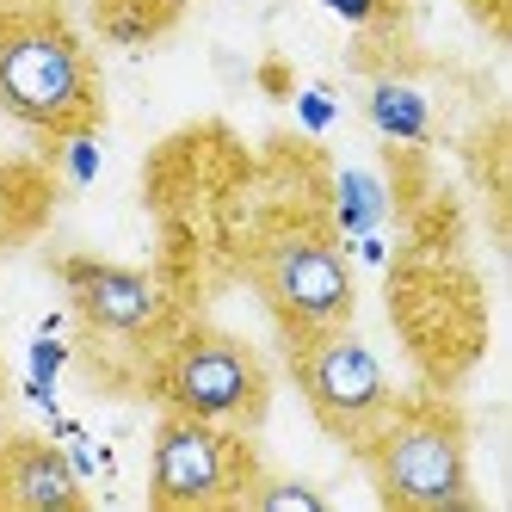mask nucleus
I'll return each instance as SVG.
<instances>
[{
	"instance_id": "f257e3e1",
	"label": "nucleus",
	"mask_w": 512,
	"mask_h": 512,
	"mask_svg": "<svg viewBox=\"0 0 512 512\" xmlns=\"http://www.w3.org/2000/svg\"><path fill=\"white\" fill-rule=\"evenodd\" d=\"M0 112L25 130H81L99 124V81L93 56L81 50L75 25L50 7H7L0 13Z\"/></svg>"
},
{
	"instance_id": "f03ea898",
	"label": "nucleus",
	"mask_w": 512,
	"mask_h": 512,
	"mask_svg": "<svg viewBox=\"0 0 512 512\" xmlns=\"http://www.w3.org/2000/svg\"><path fill=\"white\" fill-rule=\"evenodd\" d=\"M358 457L371 463V488L389 512L475 506L469 432L445 401H389V414L364 432Z\"/></svg>"
},
{
	"instance_id": "7ed1b4c3",
	"label": "nucleus",
	"mask_w": 512,
	"mask_h": 512,
	"mask_svg": "<svg viewBox=\"0 0 512 512\" xmlns=\"http://www.w3.org/2000/svg\"><path fill=\"white\" fill-rule=\"evenodd\" d=\"M155 389L173 414H198V420L241 426V432H253L272 408V377H266L260 352L235 334H223V327H186V334H173V346L161 352Z\"/></svg>"
},
{
	"instance_id": "20e7f679",
	"label": "nucleus",
	"mask_w": 512,
	"mask_h": 512,
	"mask_svg": "<svg viewBox=\"0 0 512 512\" xmlns=\"http://www.w3.org/2000/svg\"><path fill=\"white\" fill-rule=\"evenodd\" d=\"M260 482L241 426H216L198 414H161L149 445V506L161 512H198V506H247V488Z\"/></svg>"
},
{
	"instance_id": "39448f33",
	"label": "nucleus",
	"mask_w": 512,
	"mask_h": 512,
	"mask_svg": "<svg viewBox=\"0 0 512 512\" xmlns=\"http://www.w3.org/2000/svg\"><path fill=\"white\" fill-rule=\"evenodd\" d=\"M290 377H297V389L309 401V414L321 420V432L352 445V451L364 445V432H371L395 401L377 352L364 346L346 321L290 340Z\"/></svg>"
},
{
	"instance_id": "423d86ee",
	"label": "nucleus",
	"mask_w": 512,
	"mask_h": 512,
	"mask_svg": "<svg viewBox=\"0 0 512 512\" xmlns=\"http://www.w3.org/2000/svg\"><path fill=\"white\" fill-rule=\"evenodd\" d=\"M253 278H260V297L272 303L284 340L352 321V303H358L352 266H346L340 241L321 235V229H309V223L266 235L260 260H253Z\"/></svg>"
},
{
	"instance_id": "0eeeda50",
	"label": "nucleus",
	"mask_w": 512,
	"mask_h": 512,
	"mask_svg": "<svg viewBox=\"0 0 512 512\" xmlns=\"http://www.w3.org/2000/svg\"><path fill=\"white\" fill-rule=\"evenodd\" d=\"M68 303H75V315L93 327V334H112V340H142L155 334V327L167 321V290L136 272V266H112V260H87V253H75V260L56 266Z\"/></svg>"
},
{
	"instance_id": "6e6552de",
	"label": "nucleus",
	"mask_w": 512,
	"mask_h": 512,
	"mask_svg": "<svg viewBox=\"0 0 512 512\" xmlns=\"http://www.w3.org/2000/svg\"><path fill=\"white\" fill-rule=\"evenodd\" d=\"M0 506L13 512H75L87 506L81 469L50 438H0Z\"/></svg>"
},
{
	"instance_id": "1a4fd4ad",
	"label": "nucleus",
	"mask_w": 512,
	"mask_h": 512,
	"mask_svg": "<svg viewBox=\"0 0 512 512\" xmlns=\"http://www.w3.org/2000/svg\"><path fill=\"white\" fill-rule=\"evenodd\" d=\"M364 118H371V130L389 136V142H414V149L432 142V105H426V93L414 81H401V75L371 81V93H364Z\"/></svg>"
},
{
	"instance_id": "9d476101",
	"label": "nucleus",
	"mask_w": 512,
	"mask_h": 512,
	"mask_svg": "<svg viewBox=\"0 0 512 512\" xmlns=\"http://www.w3.org/2000/svg\"><path fill=\"white\" fill-rule=\"evenodd\" d=\"M340 223L352 235H371L383 223V192H377V179H364V173H340Z\"/></svg>"
},
{
	"instance_id": "9b49d317",
	"label": "nucleus",
	"mask_w": 512,
	"mask_h": 512,
	"mask_svg": "<svg viewBox=\"0 0 512 512\" xmlns=\"http://www.w3.org/2000/svg\"><path fill=\"white\" fill-rule=\"evenodd\" d=\"M247 506H260V512H321L327 494L309 488V482H284V475H260V482L247 488Z\"/></svg>"
},
{
	"instance_id": "f8f14e48",
	"label": "nucleus",
	"mask_w": 512,
	"mask_h": 512,
	"mask_svg": "<svg viewBox=\"0 0 512 512\" xmlns=\"http://www.w3.org/2000/svg\"><path fill=\"white\" fill-rule=\"evenodd\" d=\"M56 161H62V173H68V186H93V173H99V124L62 130V136H56Z\"/></svg>"
},
{
	"instance_id": "ddd939ff",
	"label": "nucleus",
	"mask_w": 512,
	"mask_h": 512,
	"mask_svg": "<svg viewBox=\"0 0 512 512\" xmlns=\"http://www.w3.org/2000/svg\"><path fill=\"white\" fill-rule=\"evenodd\" d=\"M315 7H327L334 19H346L358 31H377V25H389L401 13V0H315Z\"/></svg>"
},
{
	"instance_id": "4468645a",
	"label": "nucleus",
	"mask_w": 512,
	"mask_h": 512,
	"mask_svg": "<svg viewBox=\"0 0 512 512\" xmlns=\"http://www.w3.org/2000/svg\"><path fill=\"white\" fill-rule=\"evenodd\" d=\"M62 364H68V346H62V340H50V334H44V340H38V346H31V383H50V377H56V371H62Z\"/></svg>"
},
{
	"instance_id": "2eb2a0df",
	"label": "nucleus",
	"mask_w": 512,
	"mask_h": 512,
	"mask_svg": "<svg viewBox=\"0 0 512 512\" xmlns=\"http://www.w3.org/2000/svg\"><path fill=\"white\" fill-rule=\"evenodd\" d=\"M297 112H303L309 130H327V124H334V99H327V93H303V99H297Z\"/></svg>"
}]
</instances>
